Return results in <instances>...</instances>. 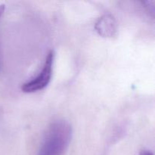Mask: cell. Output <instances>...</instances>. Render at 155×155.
<instances>
[{"label":"cell","instance_id":"5b68a950","mask_svg":"<svg viewBox=\"0 0 155 155\" xmlns=\"http://www.w3.org/2000/svg\"><path fill=\"white\" fill-rule=\"evenodd\" d=\"M139 155H154V154L151 151H149V150L144 149L139 152Z\"/></svg>","mask_w":155,"mask_h":155},{"label":"cell","instance_id":"6da1fadb","mask_svg":"<svg viewBox=\"0 0 155 155\" xmlns=\"http://www.w3.org/2000/svg\"><path fill=\"white\" fill-rule=\"evenodd\" d=\"M72 134L69 123L54 121L46 130L37 155H64L71 143Z\"/></svg>","mask_w":155,"mask_h":155},{"label":"cell","instance_id":"7a4b0ae2","mask_svg":"<svg viewBox=\"0 0 155 155\" xmlns=\"http://www.w3.org/2000/svg\"><path fill=\"white\" fill-rule=\"evenodd\" d=\"M54 56V51L51 50L47 54L42 71L37 77L22 85L21 90L23 92L26 93H33L42 90L49 84L52 77Z\"/></svg>","mask_w":155,"mask_h":155},{"label":"cell","instance_id":"3957f363","mask_svg":"<svg viewBox=\"0 0 155 155\" xmlns=\"http://www.w3.org/2000/svg\"><path fill=\"white\" fill-rule=\"evenodd\" d=\"M97 33L103 37H114L117 32L115 18L111 15H104L98 18L95 24Z\"/></svg>","mask_w":155,"mask_h":155},{"label":"cell","instance_id":"8992f818","mask_svg":"<svg viewBox=\"0 0 155 155\" xmlns=\"http://www.w3.org/2000/svg\"><path fill=\"white\" fill-rule=\"evenodd\" d=\"M5 5H0V18L2 17V15L3 12H4L5 11Z\"/></svg>","mask_w":155,"mask_h":155},{"label":"cell","instance_id":"277c9868","mask_svg":"<svg viewBox=\"0 0 155 155\" xmlns=\"http://www.w3.org/2000/svg\"><path fill=\"white\" fill-rule=\"evenodd\" d=\"M144 4L145 5V8L148 9V12H151L152 15L154 16V2H144Z\"/></svg>","mask_w":155,"mask_h":155}]
</instances>
